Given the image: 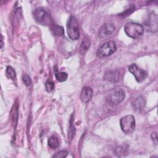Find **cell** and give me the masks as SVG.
Listing matches in <instances>:
<instances>
[{
  "label": "cell",
  "instance_id": "cell-1",
  "mask_svg": "<svg viewBox=\"0 0 158 158\" xmlns=\"http://www.w3.org/2000/svg\"><path fill=\"white\" fill-rule=\"evenodd\" d=\"M124 30L129 37L133 39H137L141 37L144 33V28L141 24L132 22H128L125 24Z\"/></svg>",
  "mask_w": 158,
  "mask_h": 158
},
{
  "label": "cell",
  "instance_id": "cell-2",
  "mask_svg": "<svg viewBox=\"0 0 158 158\" xmlns=\"http://www.w3.org/2000/svg\"><path fill=\"white\" fill-rule=\"evenodd\" d=\"M67 31L69 37L72 40H77L80 36L79 25L75 17L71 15L67 23Z\"/></svg>",
  "mask_w": 158,
  "mask_h": 158
},
{
  "label": "cell",
  "instance_id": "cell-3",
  "mask_svg": "<svg viewBox=\"0 0 158 158\" xmlns=\"http://www.w3.org/2000/svg\"><path fill=\"white\" fill-rule=\"evenodd\" d=\"M122 130L126 134L131 133L135 128V119L133 115H128L122 117L120 120Z\"/></svg>",
  "mask_w": 158,
  "mask_h": 158
},
{
  "label": "cell",
  "instance_id": "cell-4",
  "mask_svg": "<svg viewBox=\"0 0 158 158\" xmlns=\"http://www.w3.org/2000/svg\"><path fill=\"white\" fill-rule=\"evenodd\" d=\"M35 20L42 25H48L50 23V15L49 11L44 7H38L33 12Z\"/></svg>",
  "mask_w": 158,
  "mask_h": 158
},
{
  "label": "cell",
  "instance_id": "cell-5",
  "mask_svg": "<svg viewBox=\"0 0 158 158\" xmlns=\"http://www.w3.org/2000/svg\"><path fill=\"white\" fill-rule=\"evenodd\" d=\"M125 97V91L121 88H117L111 92L107 98L109 104L115 106L122 102Z\"/></svg>",
  "mask_w": 158,
  "mask_h": 158
},
{
  "label": "cell",
  "instance_id": "cell-6",
  "mask_svg": "<svg viewBox=\"0 0 158 158\" xmlns=\"http://www.w3.org/2000/svg\"><path fill=\"white\" fill-rule=\"evenodd\" d=\"M116 51V44L113 41H109L104 43L98 50L97 56L99 57H107Z\"/></svg>",
  "mask_w": 158,
  "mask_h": 158
},
{
  "label": "cell",
  "instance_id": "cell-7",
  "mask_svg": "<svg viewBox=\"0 0 158 158\" xmlns=\"http://www.w3.org/2000/svg\"><path fill=\"white\" fill-rule=\"evenodd\" d=\"M128 70L135 76V79L138 82L144 81L148 76V73L145 70L138 68L135 64H132L129 66Z\"/></svg>",
  "mask_w": 158,
  "mask_h": 158
},
{
  "label": "cell",
  "instance_id": "cell-8",
  "mask_svg": "<svg viewBox=\"0 0 158 158\" xmlns=\"http://www.w3.org/2000/svg\"><path fill=\"white\" fill-rule=\"evenodd\" d=\"M145 25L149 30L156 32L157 31V15L154 12L149 14L146 20Z\"/></svg>",
  "mask_w": 158,
  "mask_h": 158
},
{
  "label": "cell",
  "instance_id": "cell-9",
  "mask_svg": "<svg viewBox=\"0 0 158 158\" xmlns=\"http://www.w3.org/2000/svg\"><path fill=\"white\" fill-rule=\"evenodd\" d=\"M115 27L114 24L108 23L104 24L99 31V36L100 38H106L110 36L114 31Z\"/></svg>",
  "mask_w": 158,
  "mask_h": 158
},
{
  "label": "cell",
  "instance_id": "cell-10",
  "mask_svg": "<svg viewBox=\"0 0 158 158\" xmlns=\"http://www.w3.org/2000/svg\"><path fill=\"white\" fill-rule=\"evenodd\" d=\"M120 73L118 70H110L107 71L104 76V79L110 82H117L119 80Z\"/></svg>",
  "mask_w": 158,
  "mask_h": 158
},
{
  "label": "cell",
  "instance_id": "cell-11",
  "mask_svg": "<svg viewBox=\"0 0 158 158\" xmlns=\"http://www.w3.org/2000/svg\"><path fill=\"white\" fill-rule=\"evenodd\" d=\"M93 96V89L89 86H84L80 93V99L83 103L88 102Z\"/></svg>",
  "mask_w": 158,
  "mask_h": 158
},
{
  "label": "cell",
  "instance_id": "cell-12",
  "mask_svg": "<svg viewBox=\"0 0 158 158\" xmlns=\"http://www.w3.org/2000/svg\"><path fill=\"white\" fill-rule=\"evenodd\" d=\"M146 98L143 96H140L136 98L132 102V106L135 110L141 111L146 106Z\"/></svg>",
  "mask_w": 158,
  "mask_h": 158
},
{
  "label": "cell",
  "instance_id": "cell-13",
  "mask_svg": "<svg viewBox=\"0 0 158 158\" xmlns=\"http://www.w3.org/2000/svg\"><path fill=\"white\" fill-rule=\"evenodd\" d=\"M51 30L52 33L55 36H62L64 33V28L62 26L58 25H56V24L52 25L51 27Z\"/></svg>",
  "mask_w": 158,
  "mask_h": 158
},
{
  "label": "cell",
  "instance_id": "cell-14",
  "mask_svg": "<svg viewBox=\"0 0 158 158\" xmlns=\"http://www.w3.org/2000/svg\"><path fill=\"white\" fill-rule=\"evenodd\" d=\"M91 44L89 39L88 37H85L83 39L80 46V52L82 54H85L89 49Z\"/></svg>",
  "mask_w": 158,
  "mask_h": 158
},
{
  "label": "cell",
  "instance_id": "cell-15",
  "mask_svg": "<svg viewBox=\"0 0 158 158\" xmlns=\"http://www.w3.org/2000/svg\"><path fill=\"white\" fill-rule=\"evenodd\" d=\"M59 145V141L58 138L55 136H51L48 139V146L52 149H56Z\"/></svg>",
  "mask_w": 158,
  "mask_h": 158
},
{
  "label": "cell",
  "instance_id": "cell-16",
  "mask_svg": "<svg viewBox=\"0 0 158 158\" xmlns=\"http://www.w3.org/2000/svg\"><path fill=\"white\" fill-rule=\"evenodd\" d=\"M73 115L72 114L71 116L70 121V127H69V132H68V138H69V140L70 141H71L73 139L75 133V128L73 124Z\"/></svg>",
  "mask_w": 158,
  "mask_h": 158
},
{
  "label": "cell",
  "instance_id": "cell-17",
  "mask_svg": "<svg viewBox=\"0 0 158 158\" xmlns=\"http://www.w3.org/2000/svg\"><path fill=\"white\" fill-rule=\"evenodd\" d=\"M55 76H56V78L57 80L58 81H60V82H62V81H65L67 80V77H68V75L66 72H58L57 71V69H56Z\"/></svg>",
  "mask_w": 158,
  "mask_h": 158
},
{
  "label": "cell",
  "instance_id": "cell-18",
  "mask_svg": "<svg viewBox=\"0 0 158 158\" xmlns=\"http://www.w3.org/2000/svg\"><path fill=\"white\" fill-rule=\"evenodd\" d=\"M6 75L7 76L8 78L12 79V80L14 81L16 80L15 72L14 70V69L10 66H8L6 68Z\"/></svg>",
  "mask_w": 158,
  "mask_h": 158
},
{
  "label": "cell",
  "instance_id": "cell-19",
  "mask_svg": "<svg viewBox=\"0 0 158 158\" xmlns=\"http://www.w3.org/2000/svg\"><path fill=\"white\" fill-rule=\"evenodd\" d=\"M45 86H46V89L48 92H51L54 89V83L52 80L48 79L46 82Z\"/></svg>",
  "mask_w": 158,
  "mask_h": 158
},
{
  "label": "cell",
  "instance_id": "cell-20",
  "mask_svg": "<svg viewBox=\"0 0 158 158\" xmlns=\"http://www.w3.org/2000/svg\"><path fill=\"white\" fill-rule=\"evenodd\" d=\"M69 152L67 150H62L60 151L59 152H57V153H56L55 154H54L52 156V157H56V158H64L67 155H68Z\"/></svg>",
  "mask_w": 158,
  "mask_h": 158
},
{
  "label": "cell",
  "instance_id": "cell-21",
  "mask_svg": "<svg viewBox=\"0 0 158 158\" xmlns=\"http://www.w3.org/2000/svg\"><path fill=\"white\" fill-rule=\"evenodd\" d=\"M23 83H25V85L27 86H29L31 85V79H30V77L27 75V74H24L23 75Z\"/></svg>",
  "mask_w": 158,
  "mask_h": 158
},
{
  "label": "cell",
  "instance_id": "cell-22",
  "mask_svg": "<svg viewBox=\"0 0 158 158\" xmlns=\"http://www.w3.org/2000/svg\"><path fill=\"white\" fill-rule=\"evenodd\" d=\"M1 37H2V39H1V48H2V46H3V44H4V43H3V36H2V35H1Z\"/></svg>",
  "mask_w": 158,
  "mask_h": 158
}]
</instances>
